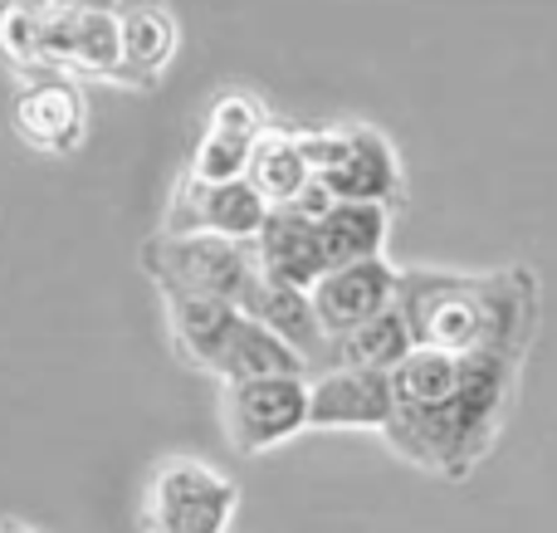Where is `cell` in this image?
<instances>
[{
  "label": "cell",
  "instance_id": "obj_1",
  "mask_svg": "<svg viewBox=\"0 0 557 533\" xmlns=\"http://www.w3.org/2000/svg\"><path fill=\"white\" fill-rule=\"evenodd\" d=\"M401 303L416 348L474 352V348H519L539 343V274L529 264L499 270H435L416 264L401 270Z\"/></svg>",
  "mask_w": 557,
  "mask_h": 533
},
{
  "label": "cell",
  "instance_id": "obj_2",
  "mask_svg": "<svg viewBox=\"0 0 557 533\" xmlns=\"http://www.w3.org/2000/svg\"><path fill=\"white\" fill-rule=\"evenodd\" d=\"M529 352L519 348H474L465 352L460 387L435 407H396L386 446L401 460L441 480H470L474 466L499 446L509 411L519 401V377Z\"/></svg>",
  "mask_w": 557,
  "mask_h": 533
},
{
  "label": "cell",
  "instance_id": "obj_3",
  "mask_svg": "<svg viewBox=\"0 0 557 533\" xmlns=\"http://www.w3.org/2000/svg\"><path fill=\"white\" fill-rule=\"evenodd\" d=\"M143 270L157 289L196 294V299H221L245 309L260 284V255L255 240H231V235H172L157 231L143 240Z\"/></svg>",
  "mask_w": 557,
  "mask_h": 533
},
{
  "label": "cell",
  "instance_id": "obj_4",
  "mask_svg": "<svg viewBox=\"0 0 557 533\" xmlns=\"http://www.w3.org/2000/svg\"><path fill=\"white\" fill-rule=\"evenodd\" d=\"M240 509L231 475L201 456H162L147 470L137 524L143 533H225Z\"/></svg>",
  "mask_w": 557,
  "mask_h": 533
},
{
  "label": "cell",
  "instance_id": "obj_5",
  "mask_svg": "<svg viewBox=\"0 0 557 533\" xmlns=\"http://www.w3.org/2000/svg\"><path fill=\"white\" fill-rule=\"evenodd\" d=\"M304 147L327 201H362L386 206V211L401 201V157L386 133L367 123L313 127V133H304Z\"/></svg>",
  "mask_w": 557,
  "mask_h": 533
},
{
  "label": "cell",
  "instance_id": "obj_6",
  "mask_svg": "<svg viewBox=\"0 0 557 533\" xmlns=\"http://www.w3.org/2000/svg\"><path fill=\"white\" fill-rule=\"evenodd\" d=\"M221 431L240 456H260L294 441L298 431H308V377L278 372V377L225 382Z\"/></svg>",
  "mask_w": 557,
  "mask_h": 533
},
{
  "label": "cell",
  "instance_id": "obj_7",
  "mask_svg": "<svg viewBox=\"0 0 557 533\" xmlns=\"http://www.w3.org/2000/svg\"><path fill=\"white\" fill-rule=\"evenodd\" d=\"M49 74H88L123 84V20L113 0H54Z\"/></svg>",
  "mask_w": 557,
  "mask_h": 533
},
{
  "label": "cell",
  "instance_id": "obj_8",
  "mask_svg": "<svg viewBox=\"0 0 557 533\" xmlns=\"http://www.w3.org/2000/svg\"><path fill=\"white\" fill-rule=\"evenodd\" d=\"M396 417L392 372L327 368L308 377V426L318 431H386Z\"/></svg>",
  "mask_w": 557,
  "mask_h": 533
},
{
  "label": "cell",
  "instance_id": "obj_9",
  "mask_svg": "<svg viewBox=\"0 0 557 533\" xmlns=\"http://www.w3.org/2000/svg\"><path fill=\"white\" fill-rule=\"evenodd\" d=\"M270 221V201L250 182H191L182 176L172 196L162 231L172 235H231V240H255Z\"/></svg>",
  "mask_w": 557,
  "mask_h": 533
},
{
  "label": "cell",
  "instance_id": "obj_10",
  "mask_svg": "<svg viewBox=\"0 0 557 533\" xmlns=\"http://www.w3.org/2000/svg\"><path fill=\"white\" fill-rule=\"evenodd\" d=\"M396 294H401V270L382 255V260H357V264L327 270L308 289V299H313V313L327 338H343V333L362 329V323L382 319L386 309H396Z\"/></svg>",
  "mask_w": 557,
  "mask_h": 533
},
{
  "label": "cell",
  "instance_id": "obj_11",
  "mask_svg": "<svg viewBox=\"0 0 557 533\" xmlns=\"http://www.w3.org/2000/svg\"><path fill=\"white\" fill-rule=\"evenodd\" d=\"M260 133H264L260 103H255L250 94H221L186 176H191V182H240V176L250 172Z\"/></svg>",
  "mask_w": 557,
  "mask_h": 533
},
{
  "label": "cell",
  "instance_id": "obj_12",
  "mask_svg": "<svg viewBox=\"0 0 557 533\" xmlns=\"http://www.w3.org/2000/svg\"><path fill=\"white\" fill-rule=\"evenodd\" d=\"M255 255H260V274L274 284H294V289H313L327 274L323 235H318V215L304 206H270V221L255 235Z\"/></svg>",
  "mask_w": 557,
  "mask_h": 533
},
{
  "label": "cell",
  "instance_id": "obj_13",
  "mask_svg": "<svg viewBox=\"0 0 557 533\" xmlns=\"http://www.w3.org/2000/svg\"><path fill=\"white\" fill-rule=\"evenodd\" d=\"M15 133L39 152H74L84 142V94L69 74H35L15 94Z\"/></svg>",
  "mask_w": 557,
  "mask_h": 533
},
{
  "label": "cell",
  "instance_id": "obj_14",
  "mask_svg": "<svg viewBox=\"0 0 557 533\" xmlns=\"http://www.w3.org/2000/svg\"><path fill=\"white\" fill-rule=\"evenodd\" d=\"M166 303V329H172V348L186 368H201L211 372L215 358L225 352L231 333L240 329L245 309L235 303H221V299H196V294H162Z\"/></svg>",
  "mask_w": 557,
  "mask_h": 533
},
{
  "label": "cell",
  "instance_id": "obj_15",
  "mask_svg": "<svg viewBox=\"0 0 557 533\" xmlns=\"http://www.w3.org/2000/svg\"><path fill=\"white\" fill-rule=\"evenodd\" d=\"M123 20V84L147 88L176 54V25L162 0H117Z\"/></svg>",
  "mask_w": 557,
  "mask_h": 533
},
{
  "label": "cell",
  "instance_id": "obj_16",
  "mask_svg": "<svg viewBox=\"0 0 557 533\" xmlns=\"http://www.w3.org/2000/svg\"><path fill=\"white\" fill-rule=\"evenodd\" d=\"M245 182H250L270 206H298L304 201V196L318 186V172H313V162H308L304 133L264 127L260 142H255V157H250Z\"/></svg>",
  "mask_w": 557,
  "mask_h": 533
},
{
  "label": "cell",
  "instance_id": "obj_17",
  "mask_svg": "<svg viewBox=\"0 0 557 533\" xmlns=\"http://www.w3.org/2000/svg\"><path fill=\"white\" fill-rule=\"evenodd\" d=\"M245 313H250V319H260L264 329H274L284 343H294V348L308 358V368L323 372L327 343H333V338H327L323 323H318L308 289H294V284H274V280H264V274H260V284H255V294H250V303H245Z\"/></svg>",
  "mask_w": 557,
  "mask_h": 533
},
{
  "label": "cell",
  "instance_id": "obj_18",
  "mask_svg": "<svg viewBox=\"0 0 557 533\" xmlns=\"http://www.w3.org/2000/svg\"><path fill=\"white\" fill-rule=\"evenodd\" d=\"M278 372L308 377V358L294 348V343L278 338L274 329H264L260 319H250V313H245L240 329H235L231 343H225V352L215 358L211 377H221V382H250V377H278Z\"/></svg>",
  "mask_w": 557,
  "mask_h": 533
},
{
  "label": "cell",
  "instance_id": "obj_19",
  "mask_svg": "<svg viewBox=\"0 0 557 533\" xmlns=\"http://www.w3.org/2000/svg\"><path fill=\"white\" fill-rule=\"evenodd\" d=\"M386 231H392V211H386V206L333 201L323 215H318L327 270H337V264H357V260H382Z\"/></svg>",
  "mask_w": 557,
  "mask_h": 533
},
{
  "label": "cell",
  "instance_id": "obj_20",
  "mask_svg": "<svg viewBox=\"0 0 557 533\" xmlns=\"http://www.w3.org/2000/svg\"><path fill=\"white\" fill-rule=\"evenodd\" d=\"M411 348H416L411 323H406L401 303H396V309H386L382 319H372V323H362V329H352V333L327 343L323 372L327 368H382V372H392Z\"/></svg>",
  "mask_w": 557,
  "mask_h": 533
},
{
  "label": "cell",
  "instance_id": "obj_21",
  "mask_svg": "<svg viewBox=\"0 0 557 533\" xmlns=\"http://www.w3.org/2000/svg\"><path fill=\"white\" fill-rule=\"evenodd\" d=\"M49 20L54 0H0V54L29 78L49 74Z\"/></svg>",
  "mask_w": 557,
  "mask_h": 533
},
{
  "label": "cell",
  "instance_id": "obj_22",
  "mask_svg": "<svg viewBox=\"0 0 557 533\" xmlns=\"http://www.w3.org/2000/svg\"><path fill=\"white\" fill-rule=\"evenodd\" d=\"M0 533H39V529H29V524H20V519H0Z\"/></svg>",
  "mask_w": 557,
  "mask_h": 533
}]
</instances>
